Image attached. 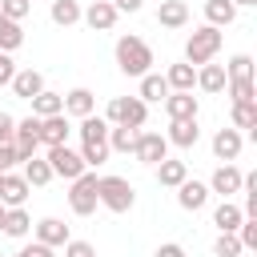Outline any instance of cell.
<instances>
[{"label":"cell","mask_w":257,"mask_h":257,"mask_svg":"<svg viewBox=\"0 0 257 257\" xmlns=\"http://www.w3.org/2000/svg\"><path fill=\"white\" fill-rule=\"evenodd\" d=\"M205 20H209L213 28H225V24H233V20H237V8H233V0H205Z\"/></svg>","instance_id":"obj_29"},{"label":"cell","mask_w":257,"mask_h":257,"mask_svg":"<svg viewBox=\"0 0 257 257\" xmlns=\"http://www.w3.org/2000/svg\"><path fill=\"white\" fill-rule=\"evenodd\" d=\"M165 84H169V92H193V84H197V68L193 64H169V72H165Z\"/></svg>","instance_id":"obj_20"},{"label":"cell","mask_w":257,"mask_h":257,"mask_svg":"<svg viewBox=\"0 0 257 257\" xmlns=\"http://www.w3.org/2000/svg\"><path fill=\"white\" fill-rule=\"evenodd\" d=\"M12 76H16V64L8 52H0V84H12Z\"/></svg>","instance_id":"obj_44"},{"label":"cell","mask_w":257,"mask_h":257,"mask_svg":"<svg viewBox=\"0 0 257 257\" xmlns=\"http://www.w3.org/2000/svg\"><path fill=\"white\" fill-rule=\"evenodd\" d=\"M32 233H36V241L48 245V249H64V245L72 241V237H68V225H64L60 217H44V221H36Z\"/></svg>","instance_id":"obj_9"},{"label":"cell","mask_w":257,"mask_h":257,"mask_svg":"<svg viewBox=\"0 0 257 257\" xmlns=\"http://www.w3.org/2000/svg\"><path fill=\"white\" fill-rule=\"evenodd\" d=\"M225 88H229L233 104H241V100H253V80H229Z\"/></svg>","instance_id":"obj_40"},{"label":"cell","mask_w":257,"mask_h":257,"mask_svg":"<svg viewBox=\"0 0 257 257\" xmlns=\"http://www.w3.org/2000/svg\"><path fill=\"white\" fill-rule=\"evenodd\" d=\"M104 141H108V120L96 116V112L84 116L80 120V145H104Z\"/></svg>","instance_id":"obj_27"},{"label":"cell","mask_w":257,"mask_h":257,"mask_svg":"<svg viewBox=\"0 0 257 257\" xmlns=\"http://www.w3.org/2000/svg\"><path fill=\"white\" fill-rule=\"evenodd\" d=\"M96 201H100L108 213H128L133 201H137V189H133L124 177H100V181H96Z\"/></svg>","instance_id":"obj_3"},{"label":"cell","mask_w":257,"mask_h":257,"mask_svg":"<svg viewBox=\"0 0 257 257\" xmlns=\"http://www.w3.org/2000/svg\"><path fill=\"white\" fill-rule=\"evenodd\" d=\"M197 137H201L197 120H173V124H169V133H165V141H169V145H177V149H193V145H197Z\"/></svg>","instance_id":"obj_22"},{"label":"cell","mask_w":257,"mask_h":257,"mask_svg":"<svg viewBox=\"0 0 257 257\" xmlns=\"http://www.w3.org/2000/svg\"><path fill=\"white\" fill-rule=\"evenodd\" d=\"M157 24H161V28H185V24H189V4H185V0H161Z\"/></svg>","instance_id":"obj_18"},{"label":"cell","mask_w":257,"mask_h":257,"mask_svg":"<svg viewBox=\"0 0 257 257\" xmlns=\"http://www.w3.org/2000/svg\"><path fill=\"white\" fill-rule=\"evenodd\" d=\"M20 253H24V257H56V249H48V245H40V241H32V245H24Z\"/></svg>","instance_id":"obj_45"},{"label":"cell","mask_w":257,"mask_h":257,"mask_svg":"<svg viewBox=\"0 0 257 257\" xmlns=\"http://www.w3.org/2000/svg\"><path fill=\"white\" fill-rule=\"evenodd\" d=\"M12 92H16L20 100H32L36 92H44V72H36V68H20V72L12 76Z\"/></svg>","instance_id":"obj_19"},{"label":"cell","mask_w":257,"mask_h":257,"mask_svg":"<svg viewBox=\"0 0 257 257\" xmlns=\"http://www.w3.org/2000/svg\"><path fill=\"white\" fill-rule=\"evenodd\" d=\"M12 257H24V253H12Z\"/></svg>","instance_id":"obj_50"},{"label":"cell","mask_w":257,"mask_h":257,"mask_svg":"<svg viewBox=\"0 0 257 257\" xmlns=\"http://www.w3.org/2000/svg\"><path fill=\"white\" fill-rule=\"evenodd\" d=\"M28 229H32V217L24 209H8L4 213V237H28Z\"/></svg>","instance_id":"obj_33"},{"label":"cell","mask_w":257,"mask_h":257,"mask_svg":"<svg viewBox=\"0 0 257 257\" xmlns=\"http://www.w3.org/2000/svg\"><path fill=\"white\" fill-rule=\"evenodd\" d=\"M225 84H229L225 80V64H201L197 68V88L201 92H213L217 96V92H225Z\"/></svg>","instance_id":"obj_21"},{"label":"cell","mask_w":257,"mask_h":257,"mask_svg":"<svg viewBox=\"0 0 257 257\" xmlns=\"http://www.w3.org/2000/svg\"><path fill=\"white\" fill-rule=\"evenodd\" d=\"M233 128H237V133H241V128L257 133V104H253V100H241V104H233Z\"/></svg>","instance_id":"obj_34"},{"label":"cell","mask_w":257,"mask_h":257,"mask_svg":"<svg viewBox=\"0 0 257 257\" xmlns=\"http://www.w3.org/2000/svg\"><path fill=\"white\" fill-rule=\"evenodd\" d=\"M149 64H153V48H149L141 36L128 32V36L116 40V68H120L124 76H145Z\"/></svg>","instance_id":"obj_1"},{"label":"cell","mask_w":257,"mask_h":257,"mask_svg":"<svg viewBox=\"0 0 257 257\" xmlns=\"http://www.w3.org/2000/svg\"><path fill=\"white\" fill-rule=\"evenodd\" d=\"M80 161H84V169L104 165V161H108V141H104V145H80Z\"/></svg>","instance_id":"obj_36"},{"label":"cell","mask_w":257,"mask_h":257,"mask_svg":"<svg viewBox=\"0 0 257 257\" xmlns=\"http://www.w3.org/2000/svg\"><path fill=\"white\" fill-rule=\"evenodd\" d=\"M153 257H185V245H177V241H165V245H157V253Z\"/></svg>","instance_id":"obj_46"},{"label":"cell","mask_w":257,"mask_h":257,"mask_svg":"<svg viewBox=\"0 0 257 257\" xmlns=\"http://www.w3.org/2000/svg\"><path fill=\"white\" fill-rule=\"evenodd\" d=\"M133 157H137L141 165H153V169H157V165L169 157V141H165V133H145V128H141Z\"/></svg>","instance_id":"obj_8"},{"label":"cell","mask_w":257,"mask_h":257,"mask_svg":"<svg viewBox=\"0 0 257 257\" xmlns=\"http://www.w3.org/2000/svg\"><path fill=\"white\" fill-rule=\"evenodd\" d=\"M4 213H8V209H4V205H0V233H4Z\"/></svg>","instance_id":"obj_48"},{"label":"cell","mask_w":257,"mask_h":257,"mask_svg":"<svg viewBox=\"0 0 257 257\" xmlns=\"http://www.w3.org/2000/svg\"><path fill=\"white\" fill-rule=\"evenodd\" d=\"M104 120H108V124H124V128H145V120H149V104H145L141 96H112Z\"/></svg>","instance_id":"obj_4"},{"label":"cell","mask_w":257,"mask_h":257,"mask_svg":"<svg viewBox=\"0 0 257 257\" xmlns=\"http://www.w3.org/2000/svg\"><path fill=\"white\" fill-rule=\"evenodd\" d=\"M241 221H245V213H241V205H233V201H221V205L213 209V225H217L221 233H237Z\"/></svg>","instance_id":"obj_26"},{"label":"cell","mask_w":257,"mask_h":257,"mask_svg":"<svg viewBox=\"0 0 257 257\" xmlns=\"http://www.w3.org/2000/svg\"><path fill=\"white\" fill-rule=\"evenodd\" d=\"M241 145H245V137H241L237 128H217V133H213V157L225 161V165H233V161L241 157Z\"/></svg>","instance_id":"obj_11"},{"label":"cell","mask_w":257,"mask_h":257,"mask_svg":"<svg viewBox=\"0 0 257 257\" xmlns=\"http://www.w3.org/2000/svg\"><path fill=\"white\" fill-rule=\"evenodd\" d=\"M137 96H141L145 104H149V100H165V96H169V84H165V76H157V72H145V76H141V92H137Z\"/></svg>","instance_id":"obj_31"},{"label":"cell","mask_w":257,"mask_h":257,"mask_svg":"<svg viewBox=\"0 0 257 257\" xmlns=\"http://www.w3.org/2000/svg\"><path fill=\"white\" fill-rule=\"evenodd\" d=\"M12 133H16V116L0 112V145H12Z\"/></svg>","instance_id":"obj_43"},{"label":"cell","mask_w":257,"mask_h":257,"mask_svg":"<svg viewBox=\"0 0 257 257\" xmlns=\"http://www.w3.org/2000/svg\"><path fill=\"white\" fill-rule=\"evenodd\" d=\"M96 112V96H92V88H72V92H64V116H92Z\"/></svg>","instance_id":"obj_17"},{"label":"cell","mask_w":257,"mask_h":257,"mask_svg":"<svg viewBox=\"0 0 257 257\" xmlns=\"http://www.w3.org/2000/svg\"><path fill=\"white\" fill-rule=\"evenodd\" d=\"M237 241H241V249H257V217H245L237 225Z\"/></svg>","instance_id":"obj_38"},{"label":"cell","mask_w":257,"mask_h":257,"mask_svg":"<svg viewBox=\"0 0 257 257\" xmlns=\"http://www.w3.org/2000/svg\"><path fill=\"white\" fill-rule=\"evenodd\" d=\"M241 4H257V0H233V8H241Z\"/></svg>","instance_id":"obj_49"},{"label":"cell","mask_w":257,"mask_h":257,"mask_svg":"<svg viewBox=\"0 0 257 257\" xmlns=\"http://www.w3.org/2000/svg\"><path fill=\"white\" fill-rule=\"evenodd\" d=\"M28 104H32V116H36V120H44V116H56V112H64V96H60V92H48V88H44V92H36V96H32Z\"/></svg>","instance_id":"obj_23"},{"label":"cell","mask_w":257,"mask_h":257,"mask_svg":"<svg viewBox=\"0 0 257 257\" xmlns=\"http://www.w3.org/2000/svg\"><path fill=\"white\" fill-rule=\"evenodd\" d=\"M24 165V181H28V189H44L48 181H52V169H48V161L44 157H28V161H20Z\"/></svg>","instance_id":"obj_24"},{"label":"cell","mask_w":257,"mask_h":257,"mask_svg":"<svg viewBox=\"0 0 257 257\" xmlns=\"http://www.w3.org/2000/svg\"><path fill=\"white\" fill-rule=\"evenodd\" d=\"M221 44H225L221 28H213V24H201V28L189 36V44H185V64H193V68H201V64H213V56L221 52Z\"/></svg>","instance_id":"obj_2"},{"label":"cell","mask_w":257,"mask_h":257,"mask_svg":"<svg viewBox=\"0 0 257 257\" xmlns=\"http://www.w3.org/2000/svg\"><path fill=\"white\" fill-rule=\"evenodd\" d=\"M141 128H124V124H108V153H133L137 149Z\"/></svg>","instance_id":"obj_28"},{"label":"cell","mask_w":257,"mask_h":257,"mask_svg":"<svg viewBox=\"0 0 257 257\" xmlns=\"http://www.w3.org/2000/svg\"><path fill=\"white\" fill-rule=\"evenodd\" d=\"M68 133H72V124H68L64 112L40 120V145H44V149H52V145H68Z\"/></svg>","instance_id":"obj_14"},{"label":"cell","mask_w":257,"mask_h":257,"mask_svg":"<svg viewBox=\"0 0 257 257\" xmlns=\"http://www.w3.org/2000/svg\"><path fill=\"white\" fill-rule=\"evenodd\" d=\"M28 12H32V0H0V16H8V20H16V24H20Z\"/></svg>","instance_id":"obj_37"},{"label":"cell","mask_w":257,"mask_h":257,"mask_svg":"<svg viewBox=\"0 0 257 257\" xmlns=\"http://www.w3.org/2000/svg\"><path fill=\"white\" fill-rule=\"evenodd\" d=\"M108 4L116 8V16H120V12H141V8H145V0H108Z\"/></svg>","instance_id":"obj_47"},{"label":"cell","mask_w":257,"mask_h":257,"mask_svg":"<svg viewBox=\"0 0 257 257\" xmlns=\"http://www.w3.org/2000/svg\"><path fill=\"white\" fill-rule=\"evenodd\" d=\"M64 257H96V245L92 241H68L64 245Z\"/></svg>","instance_id":"obj_41"},{"label":"cell","mask_w":257,"mask_h":257,"mask_svg":"<svg viewBox=\"0 0 257 257\" xmlns=\"http://www.w3.org/2000/svg\"><path fill=\"white\" fill-rule=\"evenodd\" d=\"M213 253H217V257H237V253H241V241H237V233H221V237L213 241Z\"/></svg>","instance_id":"obj_39"},{"label":"cell","mask_w":257,"mask_h":257,"mask_svg":"<svg viewBox=\"0 0 257 257\" xmlns=\"http://www.w3.org/2000/svg\"><path fill=\"white\" fill-rule=\"evenodd\" d=\"M48 16H52V24L72 28V24H80V4H76V0H52Z\"/></svg>","instance_id":"obj_30"},{"label":"cell","mask_w":257,"mask_h":257,"mask_svg":"<svg viewBox=\"0 0 257 257\" xmlns=\"http://www.w3.org/2000/svg\"><path fill=\"white\" fill-rule=\"evenodd\" d=\"M177 205L189 209V213L205 209V205H209V185H205V181H181V185H177Z\"/></svg>","instance_id":"obj_15"},{"label":"cell","mask_w":257,"mask_h":257,"mask_svg":"<svg viewBox=\"0 0 257 257\" xmlns=\"http://www.w3.org/2000/svg\"><path fill=\"white\" fill-rule=\"evenodd\" d=\"M28 201V181L20 173H0V205L4 209H20Z\"/></svg>","instance_id":"obj_13"},{"label":"cell","mask_w":257,"mask_h":257,"mask_svg":"<svg viewBox=\"0 0 257 257\" xmlns=\"http://www.w3.org/2000/svg\"><path fill=\"white\" fill-rule=\"evenodd\" d=\"M20 44H24V28L8 16H0V52H16Z\"/></svg>","instance_id":"obj_32"},{"label":"cell","mask_w":257,"mask_h":257,"mask_svg":"<svg viewBox=\"0 0 257 257\" xmlns=\"http://www.w3.org/2000/svg\"><path fill=\"white\" fill-rule=\"evenodd\" d=\"M44 161H48L52 177H64V181H76L80 173H88V169H84V161H80V153H76V149H68V145H52Z\"/></svg>","instance_id":"obj_6"},{"label":"cell","mask_w":257,"mask_h":257,"mask_svg":"<svg viewBox=\"0 0 257 257\" xmlns=\"http://www.w3.org/2000/svg\"><path fill=\"white\" fill-rule=\"evenodd\" d=\"M157 181H161L165 189H177L181 181H189V165H185V161H173V157H165V161L157 165Z\"/></svg>","instance_id":"obj_25"},{"label":"cell","mask_w":257,"mask_h":257,"mask_svg":"<svg viewBox=\"0 0 257 257\" xmlns=\"http://www.w3.org/2000/svg\"><path fill=\"white\" fill-rule=\"evenodd\" d=\"M225 80H253V56L237 52V56L225 64Z\"/></svg>","instance_id":"obj_35"},{"label":"cell","mask_w":257,"mask_h":257,"mask_svg":"<svg viewBox=\"0 0 257 257\" xmlns=\"http://www.w3.org/2000/svg\"><path fill=\"white\" fill-rule=\"evenodd\" d=\"M20 165V157H16V149L12 145H0V173H12Z\"/></svg>","instance_id":"obj_42"},{"label":"cell","mask_w":257,"mask_h":257,"mask_svg":"<svg viewBox=\"0 0 257 257\" xmlns=\"http://www.w3.org/2000/svg\"><path fill=\"white\" fill-rule=\"evenodd\" d=\"M241 181H245V173H241L237 165H221V169H213V177H209V193H221V197L229 201L233 193H241Z\"/></svg>","instance_id":"obj_12"},{"label":"cell","mask_w":257,"mask_h":257,"mask_svg":"<svg viewBox=\"0 0 257 257\" xmlns=\"http://www.w3.org/2000/svg\"><path fill=\"white\" fill-rule=\"evenodd\" d=\"M80 20H84L92 32H112V24H116V8H112L108 0H92L88 8H80Z\"/></svg>","instance_id":"obj_10"},{"label":"cell","mask_w":257,"mask_h":257,"mask_svg":"<svg viewBox=\"0 0 257 257\" xmlns=\"http://www.w3.org/2000/svg\"><path fill=\"white\" fill-rule=\"evenodd\" d=\"M161 104H165L169 120H197V96L193 92H169Z\"/></svg>","instance_id":"obj_16"},{"label":"cell","mask_w":257,"mask_h":257,"mask_svg":"<svg viewBox=\"0 0 257 257\" xmlns=\"http://www.w3.org/2000/svg\"><path fill=\"white\" fill-rule=\"evenodd\" d=\"M12 149H16V157H20V161L36 157V149H40V120H36V116H24V120H16Z\"/></svg>","instance_id":"obj_7"},{"label":"cell","mask_w":257,"mask_h":257,"mask_svg":"<svg viewBox=\"0 0 257 257\" xmlns=\"http://www.w3.org/2000/svg\"><path fill=\"white\" fill-rule=\"evenodd\" d=\"M96 173H80L76 181H72V189H68V209L76 213V217H92L96 213Z\"/></svg>","instance_id":"obj_5"}]
</instances>
